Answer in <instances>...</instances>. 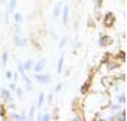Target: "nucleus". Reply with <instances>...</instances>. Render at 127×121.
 I'll use <instances>...</instances> for the list:
<instances>
[{
    "label": "nucleus",
    "instance_id": "nucleus-1",
    "mask_svg": "<svg viewBox=\"0 0 127 121\" xmlns=\"http://www.w3.org/2000/svg\"><path fill=\"white\" fill-rule=\"evenodd\" d=\"M33 79L36 81L38 84H40V85H48V84H51L52 76H51V73L39 72V73H33Z\"/></svg>",
    "mask_w": 127,
    "mask_h": 121
},
{
    "label": "nucleus",
    "instance_id": "nucleus-2",
    "mask_svg": "<svg viewBox=\"0 0 127 121\" xmlns=\"http://www.w3.org/2000/svg\"><path fill=\"white\" fill-rule=\"evenodd\" d=\"M101 22H103V24L105 27H113V26L116 24V15H114L113 12H107V13L103 15Z\"/></svg>",
    "mask_w": 127,
    "mask_h": 121
},
{
    "label": "nucleus",
    "instance_id": "nucleus-3",
    "mask_svg": "<svg viewBox=\"0 0 127 121\" xmlns=\"http://www.w3.org/2000/svg\"><path fill=\"white\" fill-rule=\"evenodd\" d=\"M0 97H1V99H3L4 104H9V102H13V101H15L13 92H12L9 88H4V87L0 88Z\"/></svg>",
    "mask_w": 127,
    "mask_h": 121
},
{
    "label": "nucleus",
    "instance_id": "nucleus-4",
    "mask_svg": "<svg viewBox=\"0 0 127 121\" xmlns=\"http://www.w3.org/2000/svg\"><path fill=\"white\" fill-rule=\"evenodd\" d=\"M29 43V39L28 38H23L22 35H13V45L19 49H23L26 45Z\"/></svg>",
    "mask_w": 127,
    "mask_h": 121
},
{
    "label": "nucleus",
    "instance_id": "nucleus-5",
    "mask_svg": "<svg viewBox=\"0 0 127 121\" xmlns=\"http://www.w3.org/2000/svg\"><path fill=\"white\" fill-rule=\"evenodd\" d=\"M45 68H46V59H45V58H40L39 61H35L32 71L35 73H39V72H43Z\"/></svg>",
    "mask_w": 127,
    "mask_h": 121
},
{
    "label": "nucleus",
    "instance_id": "nucleus-6",
    "mask_svg": "<svg viewBox=\"0 0 127 121\" xmlns=\"http://www.w3.org/2000/svg\"><path fill=\"white\" fill-rule=\"evenodd\" d=\"M111 43H113V39H111L110 35H100V38H98V46L100 48H107V46H110Z\"/></svg>",
    "mask_w": 127,
    "mask_h": 121
},
{
    "label": "nucleus",
    "instance_id": "nucleus-7",
    "mask_svg": "<svg viewBox=\"0 0 127 121\" xmlns=\"http://www.w3.org/2000/svg\"><path fill=\"white\" fill-rule=\"evenodd\" d=\"M120 68H121V62L120 61H117V59H114V61H108L107 62V72H110V73H113V72H116V71H119Z\"/></svg>",
    "mask_w": 127,
    "mask_h": 121
},
{
    "label": "nucleus",
    "instance_id": "nucleus-8",
    "mask_svg": "<svg viewBox=\"0 0 127 121\" xmlns=\"http://www.w3.org/2000/svg\"><path fill=\"white\" fill-rule=\"evenodd\" d=\"M61 17H62V24L66 26V24H68V20H69V6H68V4H64L62 6Z\"/></svg>",
    "mask_w": 127,
    "mask_h": 121
},
{
    "label": "nucleus",
    "instance_id": "nucleus-9",
    "mask_svg": "<svg viewBox=\"0 0 127 121\" xmlns=\"http://www.w3.org/2000/svg\"><path fill=\"white\" fill-rule=\"evenodd\" d=\"M64 62H65V52L61 49V53H59V59H58V64H56V73L64 72Z\"/></svg>",
    "mask_w": 127,
    "mask_h": 121
},
{
    "label": "nucleus",
    "instance_id": "nucleus-10",
    "mask_svg": "<svg viewBox=\"0 0 127 121\" xmlns=\"http://www.w3.org/2000/svg\"><path fill=\"white\" fill-rule=\"evenodd\" d=\"M114 120H117V121H126V120H127V113H126V110H123V111L120 110V111H117V113L111 117V121H114Z\"/></svg>",
    "mask_w": 127,
    "mask_h": 121
},
{
    "label": "nucleus",
    "instance_id": "nucleus-11",
    "mask_svg": "<svg viewBox=\"0 0 127 121\" xmlns=\"http://www.w3.org/2000/svg\"><path fill=\"white\" fill-rule=\"evenodd\" d=\"M62 6H64V3L62 1H58L55 6H54V9H52V17H59L61 16V12H62Z\"/></svg>",
    "mask_w": 127,
    "mask_h": 121
},
{
    "label": "nucleus",
    "instance_id": "nucleus-12",
    "mask_svg": "<svg viewBox=\"0 0 127 121\" xmlns=\"http://www.w3.org/2000/svg\"><path fill=\"white\" fill-rule=\"evenodd\" d=\"M45 98H46V94L42 91L39 94V97H38V101H36V110H40V108H43V105H45Z\"/></svg>",
    "mask_w": 127,
    "mask_h": 121
},
{
    "label": "nucleus",
    "instance_id": "nucleus-13",
    "mask_svg": "<svg viewBox=\"0 0 127 121\" xmlns=\"http://www.w3.org/2000/svg\"><path fill=\"white\" fill-rule=\"evenodd\" d=\"M90 87H91V79L85 81V82L81 85V88H79V94H81V95H87V92H88V89H90Z\"/></svg>",
    "mask_w": 127,
    "mask_h": 121
},
{
    "label": "nucleus",
    "instance_id": "nucleus-14",
    "mask_svg": "<svg viewBox=\"0 0 127 121\" xmlns=\"http://www.w3.org/2000/svg\"><path fill=\"white\" fill-rule=\"evenodd\" d=\"M23 64V68H25V72H29V71H32V68H33V64H35V59H32V58H29V59H26L25 62H22Z\"/></svg>",
    "mask_w": 127,
    "mask_h": 121
},
{
    "label": "nucleus",
    "instance_id": "nucleus-15",
    "mask_svg": "<svg viewBox=\"0 0 127 121\" xmlns=\"http://www.w3.org/2000/svg\"><path fill=\"white\" fill-rule=\"evenodd\" d=\"M9 62V52L7 50H3L1 52V56H0V65L1 66H6Z\"/></svg>",
    "mask_w": 127,
    "mask_h": 121
},
{
    "label": "nucleus",
    "instance_id": "nucleus-16",
    "mask_svg": "<svg viewBox=\"0 0 127 121\" xmlns=\"http://www.w3.org/2000/svg\"><path fill=\"white\" fill-rule=\"evenodd\" d=\"M28 118L29 120H35V115H36V105L33 104V105H31L29 107V111H28Z\"/></svg>",
    "mask_w": 127,
    "mask_h": 121
},
{
    "label": "nucleus",
    "instance_id": "nucleus-17",
    "mask_svg": "<svg viewBox=\"0 0 127 121\" xmlns=\"http://www.w3.org/2000/svg\"><path fill=\"white\" fill-rule=\"evenodd\" d=\"M117 102L121 104V105H126V102H127L126 92H119V94H117Z\"/></svg>",
    "mask_w": 127,
    "mask_h": 121
},
{
    "label": "nucleus",
    "instance_id": "nucleus-18",
    "mask_svg": "<svg viewBox=\"0 0 127 121\" xmlns=\"http://www.w3.org/2000/svg\"><path fill=\"white\" fill-rule=\"evenodd\" d=\"M12 16H13V20H15L16 23H22L23 22V15L20 12H13Z\"/></svg>",
    "mask_w": 127,
    "mask_h": 121
},
{
    "label": "nucleus",
    "instance_id": "nucleus-19",
    "mask_svg": "<svg viewBox=\"0 0 127 121\" xmlns=\"http://www.w3.org/2000/svg\"><path fill=\"white\" fill-rule=\"evenodd\" d=\"M15 94V98H17V99H23V88H20V87H16V89L13 91Z\"/></svg>",
    "mask_w": 127,
    "mask_h": 121
},
{
    "label": "nucleus",
    "instance_id": "nucleus-20",
    "mask_svg": "<svg viewBox=\"0 0 127 121\" xmlns=\"http://www.w3.org/2000/svg\"><path fill=\"white\" fill-rule=\"evenodd\" d=\"M66 43H68V36L65 35V36H62V38L59 39V42H58V49H64Z\"/></svg>",
    "mask_w": 127,
    "mask_h": 121
},
{
    "label": "nucleus",
    "instance_id": "nucleus-21",
    "mask_svg": "<svg viewBox=\"0 0 127 121\" xmlns=\"http://www.w3.org/2000/svg\"><path fill=\"white\" fill-rule=\"evenodd\" d=\"M117 61H120L121 64L126 62V52H124V50L119 49V52H117Z\"/></svg>",
    "mask_w": 127,
    "mask_h": 121
},
{
    "label": "nucleus",
    "instance_id": "nucleus-22",
    "mask_svg": "<svg viewBox=\"0 0 127 121\" xmlns=\"http://www.w3.org/2000/svg\"><path fill=\"white\" fill-rule=\"evenodd\" d=\"M6 115H7V107H6L4 102H3V104L0 105V117L6 120Z\"/></svg>",
    "mask_w": 127,
    "mask_h": 121
},
{
    "label": "nucleus",
    "instance_id": "nucleus-23",
    "mask_svg": "<svg viewBox=\"0 0 127 121\" xmlns=\"http://www.w3.org/2000/svg\"><path fill=\"white\" fill-rule=\"evenodd\" d=\"M13 35H22V26L20 23H16L13 24Z\"/></svg>",
    "mask_w": 127,
    "mask_h": 121
},
{
    "label": "nucleus",
    "instance_id": "nucleus-24",
    "mask_svg": "<svg viewBox=\"0 0 127 121\" xmlns=\"http://www.w3.org/2000/svg\"><path fill=\"white\" fill-rule=\"evenodd\" d=\"M101 17H103V13H101V9H95L94 20H98V22H101Z\"/></svg>",
    "mask_w": 127,
    "mask_h": 121
},
{
    "label": "nucleus",
    "instance_id": "nucleus-25",
    "mask_svg": "<svg viewBox=\"0 0 127 121\" xmlns=\"http://www.w3.org/2000/svg\"><path fill=\"white\" fill-rule=\"evenodd\" d=\"M51 120H52V114L43 113L42 115H40V121H51Z\"/></svg>",
    "mask_w": 127,
    "mask_h": 121
},
{
    "label": "nucleus",
    "instance_id": "nucleus-26",
    "mask_svg": "<svg viewBox=\"0 0 127 121\" xmlns=\"http://www.w3.org/2000/svg\"><path fill=\"white\" fill-rule=\"evenodd\" d=\"M62 88H64V82H58L55 85V89H54V94H59L61 91H62Z\"/></svg>",
    "mask_w": 127,
    "mask_h": 121
},
{
    "label": "nucleus",
    "instance_id": "nucleus-27",
    "mask_svg": "<svg viewBox=\"0 0 127 121\" xmlns=\"http://www.w3.org/2000/svg\"><path fill=\"white\" fill-rule=\"evenodd\" d=\"M93 3H94V7L95 9H101L104 4V0H93Z\"/></svg>",
    "mask_w": 127,
    "mask_h": 121
},
{
    "label": "nucleus",
    "instance_id": "nucleus-28",
    "mask_svg": "<svg viewBox=\"0 0 127 121\" xmlns=\"http://www.w3.org/2000/svg\"><path fill=\"white\" fill-rule=\"evenodd\" d=\"M17 71H19V73H20V75H23V73H26L25 72V68H23V64H22V62H20V61H17Z\"/></svg>",
    "mask_w": 127,
    "mask_h": 121
},
{
    "label": "nucleus",
    "instance_id": "nucleus-29",
    "mask_svg": "<svg viewBox=\"0 0 127 121\" xmlns=\"http://www.w3.org/2000/svg\"><path fill=\"white\" fill-rule=\"evenodd\" d=\"M87 26H88V27H95L94 17H88V19H87Z\"/></svg>",
    "mask_w": 127,
    "mask_h": 121
},
{
    "label": "nucleus",
    "instance_id": "nucleus-30",
    "mask_svg": "<svg viewBox=\"0 0 127 121\" xmlns=\"http://www.w3.org/2000/svg\"><path fill=\"white\" fill-rule=\"evenodd\" d=\"M6 107H7L10 111H16V107H17V105H16L15 101H13V102H9V104H6Z\"/></svg>",
    "mask_w": 127,
    "mask_h": 121
},
{
    "label": "nucleus",
    "instance_id": "nucleus-31",
    "mask_svg": "<svg viewBox=\"0 0 127 121\" xmlns=\"http://www.w3.org/2000/svg\"><path fill=\"white\" fill-rule=\"evenodd\" d=\"M25 91H33V84L32 82H28V84H25Z\"/></svg>",
    "mask_w": 127,
    "mask_h": 121
},
{
    "label": "nucleus",
    "instance_id": "nucleus-32",
    "mask_svg": "<svg viewBox=\"0 0 127 121\" xmlns=\"http://www.w3.org/2000/svg\"><path fill=\"white\" fill-rule=\"evenodd\" d=\"M16 87H17V85H16V82H13V81H12V82L9 84V87H7V88L10 89L12 92H13V91H15V89H16Z\"/></svg>",
    "mask_w": 127,
    "mask_h": 121
},
{
    "label": "nucleus",
    "instance_id": "nucleus-33",
    "mask_svg": "<svg viewBox=\"0 0 127 121\" xmlns=\"http://www.w3.org/2000/svg\"><path fill=\"white\" fill-rule=\"evenodd\" d=\"M6 79H9V81H12V76H13V71H6Z\"/></svg>",
    "mask_w": 127,
    "mask_h": 121
},
{
    "label": "nucleus",
    "instance_id": "nucleus-34",
    "mask_svg": "<svg viewBox=\"0 0 127 121\" xmlns=\"http://www.w3.org/2000/svg\"><path fill=\"white\" fill-rule=\"evenodd\" d=\"M20 76H22V79L25 81V84H28V82H32V79H31V78H28V75H26V73L20 75Z\"/></svg>",
    "mask_w": 127,
    "mask_h": 121
},
{
    "label": "nucleus",
    "instance_id": "nucleus-35",
    "mask_svg": "<svg viewBox=\"0 0 127 121\" xmlns=\"http://www.w3.org/2000/svg\"><path fill=\"white\" fill-rule=\"evenodd\" d=\"M117 79H120V81H123V84L126 82V73L123 72V73H120L119 76H117Z\"/></svg>",
    "mask_w": 127,
    "mask_h": 121
},
{
    "label": "nucleus",
    "instance_id": "nucleus-36",
    "mask_svg": "<svg viewBox=\"0 0 127 121\" xmlns=\"http://www.w3.org/2000/svg\"><path fill=\"white\" fill-rule=\"evenodd\" d=\"M12 81L17 84V81H19V75H17V72H13V76H12Z\"/></svg>",
    "mask_w": 127,
    "mask_h": 121
},
{
    "label": "nucleus",
    "instance_id": "nucleus-37",
    "mask_svg": "<svg viewBox=\"0 0 127 121\" xmlns=\"http://www.w3.org/2000/svg\"><path fill=\"white\" fill-rule=\"evenodd\" d=\"M71 120H72V121H79V120H82V118H81V115H79V114H75Z\"/></svg>",
    "mask_w": 127,
    "mask_h": 121
},
{
    "label": "nucleus",
    "instance_id": "nucleus-38",
    "mask_svg": "<svg viewBox=\"0 0 127 121\" xmlns=\"http://www.w3.org/2000/svg\"><path fill=\"white\" fill-rule=\"evenodd\" d=\"M52 101H54V95H48V105H52Z\"/></svg>",
    "mask_w": 127,
    "mask_h": 121
},
{
    "label": "nucleus",
    "instance_id": "nucleus-39",
    "mask_svg": "<svg viewBox=\"0 0 127 121\" xmlns=\"http://www.w3.org/2000/svg\"><path fill=\"white\" fill-rule=\"evenodd\" d=\"M9 15H10V13L6 10V13H4V23L6 24H9Z\"/></svg>",
    "mask_w": 127,
    "mask_h": 121
},
{
    "label": "nucleus",
    "instance_id": "nucleus-40",
    "mask_svg": "<svg viewBox=\"0 0 127 121\" xmlns=\"http://www.w3.org/2000/svg\"><path fill=\"white\" fill-rule=\"evenodd\" d=\"M78 24H79V20H75V22H74V29H75V30H78Z\"/></svg>",
    "mask_w": 127,
    "mask_h": 121
},
{
    "label": "nucleus",
    "instance_id": "nucleus-41",
    "mask_svg": "<svg viewBox=\"0 0 127 121\" xmlns=\"http://www.w3.org/2000/svg\"><path fill=\"white\" fill-rule=\"evenodd\" d=\"M0 1H1V3H3V1H4V0H0Z\"/></svg>",
    "mask_w": 127,
    "mask_h": 121
}]
</instances>
